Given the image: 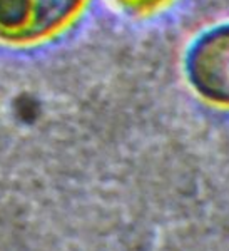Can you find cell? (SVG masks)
<instances>
[{
    "label": "cell",
    "instance_id": "6da1fadb",
    "mask_svg": "<svg viewBox=\"0 0 229 251\" xmlns=\"http://www.w3.org/2000/svg\"><path fill=\"white\" fill-rule=\"evenodd\" d=\"M84 0H0V39L35 42L62 29Z\"/></svg>",
    "mask_w": 229,
    "mask_h": 251
},
{
    "label": "cell",
    "instance_id": "7a4b0ae2",
    "mask_svg": "<svg viewBox=\"0 0 229 251\" xmlns=\"http://www.w3.org/2000/svg\"><path fill=\"white\" fill-rule=\"evenodd\" d=\"M186 69L201 94L229 104V25L201 35L187 52Z\"/></svg>",
    "mask_w": 229,
    "mask_h": 251
},
{
    "label": "cell",
    "instance_id": "3957f363",
    "mask_svg": "<svg viewBox=\"0 0 229 251\" xmlns=\"http://www.w3.org/2000/svg\"><path fill=\"white\" fill-rule=\"evenodd\" d=\"M122 3H127L131 7H137V9H151V7L158 5L162 0H120Z\"/></svg>",
    "mask_w": 229,
    "mask_h": 251
}]
</instances>
